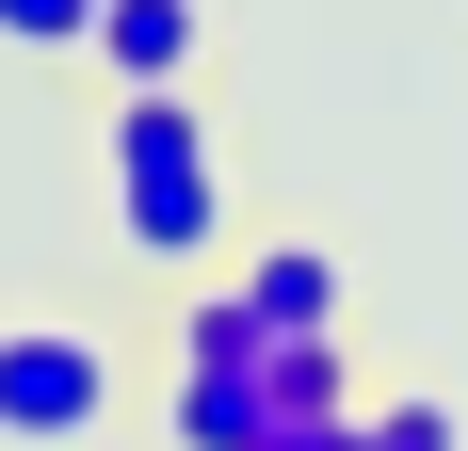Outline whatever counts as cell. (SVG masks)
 Returning <instances> with one entry per match:
<instances>
[{
	"mask_svg": "<svg viewBox=\"0 0 468 451\" xmlns=\"http://www.w3.org/2000/svg\"><path fill=\"white\" fill-rule=\"evenodd\" d=\"M81 65H97L113 97H178V81H194V0H97Z\"/></svg>",
	"mask_w": 468,
	"mask_h": 451,
	"instance_id": "4",
	"label": "cell"
},
{
	"mask_svg": "<svg viewBox=\"0 0 468 451\" xmlns=\"http://www.w3.org/2000/svg\"><path fill=\"white\" fill-rule=\"evenodd\" d=\"M113 419V355L81 322H0V435L16 451H81Z\"/></svg>",
	"mask_w": 468,
	"mask_h": 451,
	"instance_id": "3",
	"label": "cell"
},
{
	"mask_svg": "<svg viewBox=\"0 0 468 451\" xmlns=\"http://www.w3.org/2000/svg\"><path fill=\"white\" fill-rule=\"evenodd\" d=\"M275 419V322L242 290H194L178 307V451H242Z\"/></svg>",
	"mask_w": 468,
	"mask_h": 451,
	"instance_id": "2",
	"label": "cell"
},
{
	"mask_svg": "<svg viewBox=\"0 0 468 451\" xmlns=\"http://www.w3.org/2000/svg\"><path fill=\"white\" fill-rule=\"evenodd\" d=\"M227 290H242L259 322H275V339H339V258H324V242H259V258H242Z\"/></svg>",
	"mask_w": 468,
	"mask_h": 451,
	"instance_id": "5",
	"label": "cell"
},
{
	"mask_svg": "<svg viewBox=\"0 0 468 451\" xmlns=\"http://www.w3.org/2000/svg\"><path fill=\"white\" fill-rule=\"evenodd\" d=\"M291 404H356V371H339V339H275V419Z\"/></svg>",
	"mask_w": 468,
	"mask_h": 451,
	"instance_id": "7",
	"label": "cell"
},
{
	"mask_svg": "<svg viewBox=\"0 0 468 451\" xmlns=\"http://www.w3.org/2000/svg\"><path fill=\"white\" fill-rule=\"evenodd\" d=\"M242 451H372V435H356V404H291V419H259Z\"/></svg>",
	"mask_w": 468,
	"mask_h": 451,
	"instance_id": "8",
	"label": "cell"
},
{
	"mask_svg": "<svg viewBox=\"0 0 468 451\" xmlns=\"http://www.w3.org/2000/svg\"><path fill=\"white\" fill-rule=\"evenodd\" d=\"M113 242L145 274H194L210 258V226H227V178H210V130H194V97H113Z\"/></svg>",
	"mask_w": 468,
	"mask_h": 451,
	"instance_id": "1",
	"label": "cell"
},
{
	"mask_svg": "<svg viewBox=\"0 0 468 451\" xmlns=\"http://www.w3.org/2000/svg\"><path fill=\"white\" fill-rule=\"evenodd\" d=\"M356 435H372V451H468L436 387H388V404H356Z\"/></svg>",
	"mask_w": 468,
	"mask_h": 451,
	"instance_id": "6",
	"label": "cell"
},
{
	"mask_svg": "<svg viewBox=\"0 0 468 451\" xmlns=\"http://www.w3.org/2000/svg\"><path fill=\"white\" fill-rule=\"evenodd\" d=\"M97 0H0V48H81Z\"/></svg>",
	"mask_w": 468,
	"mask_h": 451,
	"instance_id": "9",
	"label": "cell"
}]
</instances>
